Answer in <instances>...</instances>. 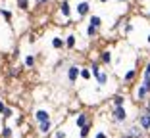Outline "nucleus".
<instances>
[{"label":"nucleus","instance_id":"f257e3e1","mask_svg":"<svg viewBox=\"0 0 150 138\" xmlns=\"http://www.w3.org/2000/svg\"><path fill=\"white\" fill-rule=\"evenodd\" d=\"M108 117H110V123L112 125H127V121H129V109L125 106L121 107H112L110 113H108Z\"/></svg>","mask_w":150,"mask_h":138},{"label":"nucleus","instance_id":"f03ea898","mask_svg":"<svg viewBox=\"0 0 150 138\" xmlns=\"http://www.w3.org/2000/svg\"><path fill=\"white\" fill-rule=\"evenodd\" d=\"M148 98H150V77L142 75V81L137 85V88H135V100L144 104Z\"/></svg>","mask_w":150,"mask_h":138},{"label":"nucleus","instance_id":"7ed1b4c3","mask_svg":"<svg viewBox=\"0 0 150 138\" xmlns=\"http://www.w3.org/2000/svg\"><path fill=\"white\" fill-rule=\"evenodd\" d=\"M73 12H75V15H77V19L83 21L87 15H91V2H88V0H79V2L75 4Z\"/></svg>","mask_w":150,"mask_h":138},{"label":"nucleus","instance_id":"20e7f679","mask_svg":"<svg viewBox=\"0 0 150 138\" xmlns=\"http://www.w3.org/2000/svg\"><path fill=\"white\" fill-rule=\"evenodd\" d=\"M79 71H81V65H77V63H69L66 69V79L67 83H69L71 86H75V83L79 81Z\"/></svg>","mask_w":150,"mask_h":138},{"label":"nucleus","instance_id":"39448f33","mask_svg":"<svg viewBox=\"0 0 150 138\" xmlns=\"http://www.w3.org/2000/svg\"><path fill=\"white\" fill-rule=\"evenodd\" d=\"M123 136H127V138H144V130H142L137 123H127V127H125V130H123Z\"/></svg>","mask_w":150,"mask_h":138},{"label":"nucleus","instance_id":"423d86ee","mask_svg":"<svg viewBox=\"0 0 150 138\" xmlns=\"http://www.w3.org/2000/svg\"><path fill=\"white\" fill-rule=\"evenodd\" d=\"M58 13L64 18V21L69 23L71 21V13H73V8H71L69 0H62L60 4H58Z\"/></svg>","mask_w":150,"mask_h":138},{"label":"nucleus","instance_id":"0eeeda50","mask_svg":"<svg viewBox=\"0 0 150 138\" xmlns=\"http://www.w3.org/2000/svg\"><path fill=\"white\" fill-rule=\"evenodd\" d=\"M33 119H35L37 125H40V123H44V121H50L52 115H50V111L46 109V107H37L35 111H33Z\"/></svg>","mask_w":150,"mask_h":138},{"label":"nucleus","instance_id":"6e6552de","mask_svg":"<svg viewBox=\"0 0 150 138\" xmlns=\"http://www.w3.org/2000/svg\"><path fill=\"white\" fill-rule=\"evenodd\" d=\"M112 62H114V54H112V50H102L100 54H98V63L100 65H104V67H110L112 65Z\"/></svg>","mask_w":150,"mask_h":138},{"label":"nucleus","instance_id":"1a4fd4ad","mask_svg":"<svg viewBox=\"0 0 150 138\" xmlns=\"http://www.w3.org/2000/svg\"><path fill=\"white\" fill-rule=\"evenodd\" d=\"M139 127H141L144 132H150V115L148 113H144V111H141L139 113V117H137V121H135Z\"/></svg>","mask_w":150,"mask_h":138},{"label":"nucleus","instance_id":"9d476101","mask_svg":"<svg viewBox=\"0 0 150 138\" xmlns=\"http://www.w3.org/2000/svg\"><path fill=\"white\" fill-rule=\"evenodd\" d=\"M137 77H139V69L137 67H129L127 71L123 73V85H133L135 81H137Z\"/></svg>","mask_w":150,"mask_h":138},{"label":"nucleus","instance_id":"9b49d317","mask_svg":"<svg viewBox=\"0 0 150 138\" xmlns=\"http://www.w3.org/2000/svg\"><path fill=\"white\" fill-rule=\"evenodd\" d=\"M37 130H39L40 136H48L50 132H54V121H44V123H40V125H37Z\"/></svg>","mask_w":150,"mask_h":138},{"label":"nucleus","instance_id":"f8f14e48","mask_svg":"<svg viewBox=\"0 0 150 138\" xmlns=\"http://www.w3.org/2000/svg\"><path fill=\"white\" fill-rule=\"evenodd\" d=\"M88 123H91V115H88L87 111H79L75 115V127H77V129H83Z\"/></svg>","mask_w":150,"mask_h":138},{"label":"nucleus","instance_id":"ddd939ff","mask_svg":"<svg viewBox=\"0 0 150 138\" xmlns=\"http://www.w3.org/2000/svg\"><path fill=\"white\" fill-rule=\"evenodd\" d=\"M64 44H66V50L77 48V36H75V33H67V35L64 36Z\"/></svg>","mask_w":150,"mask_h":138},{"label":"nucleus","instance_id":"4468645a","mask_svg":"<svg viewBox=\"0 0 150 138\" xmlns=\"http://www.w3.org/2000/svg\"><path fill=\"white\" fill-rule=\"evenodd\" d=\"M94 81H96V88H102V86H106V85H108L110 75H108V71H100L96 77H94Z\"/></svg>","mask_w":150,"mask_h":138},{"label":"nucleus","instance_id":"2eb2a0df","mask_svg":"<svg viewBox=\"0 0 150 138\" xmlns=\"http://www.w3.org/2000/svg\"><path fill=\"white\" fill-rule=\"evenodd\" d=\"M88 25L94 27L96 31H100L102 29V18L98 15V13H91V15H88Z\"/></svg>","mask_w":150,"mask_h":138},{"label":"nucleus","instance_id":"dca6fc26","mask_svg":"<svg viewBox=\"0 0 150 138\" xmlns=\"http://www.w3.org/2000/svg\"><path fill=\"white\" fill-rule=\"evenodd\" d=\"M35 65H37V56L35 54H25V58H23V67L35 69Z\"/></svg>","mask_w":150,"mask_h":138},{"label":"nucleus","instance_id":"f3484780","mask_svg":"<svg viewBox=\"0 0 150 138\" xmlns=\"http://www.w3.org/2000/svg\"><path fill=\"white\" fill-rule=\"evenodd\" d=\"M125 102H127L125 94H114L112 96V107H121V106H125Z\"/></svg>","mask_w":150,"mask_h":138},{"label":"nucleus","instance_id":"a211bd4d","mask_svg":"<svg viewBox=\"0 0 150 138\" xmlns=\"http://www.w3.org/2000/svg\"><path fill=\"white\" fill-rule=\"evenodd\" d=\"M50 46H52L54 50H64V48H66L62 36H52V40H50Z\"/></svg>","mask_w":150,"mask_h":138},{"label":"nucleus","instance_id":"6ab92c4d","mask_svg":"<svg viewBox=\"0 0 150 138\" xmlns=\"http://www.w3.org/2000/svg\"><path fill=\"white\" fill-rule=\"evenodd\" d=\"M0 138H13V127L2 125V129H0Z\"/></svg>","mask_w":150,"mask_h":138},{"label":"nucleus","instance_id":"aec40b11","mask_svg":"<svg viewBox=\"0 0 150 138\" xmlns=\"http://www.w3.org/2000/svg\"><path fill=\"white\" fill-rule=\"evenodd\" d=\"M31 2L33 0H16V6H18V10H21V12H29V10H31Z\"/></svg>","mask_w":150,"mask_h":138},{"label":"nucleus","instance_id":"412c9836","mask_svg":"<svg viewBox=\"0 0 150 138\" xmlns=\"http://www.w3.org/2000/svg\"><path fill=\"white\" fill-rule=\"evenodd\" d=\"M13 117H16V109H13L12 106H6L4 113H2V121H10V119H13Z\"/></svg>","mask_w":150,"mask_h":138},{"label":"nucleus","instance_id":"4be33fe9","mask_svg":"<svg viewBox=\"0 0 150 138\" xmlns=\"http://www.w3.org/2000/svg\"><path fill=\"white\" fill-rule=\"evenodd\" d=\"M98 33H100V31H96V29H94V27H91L88 23L85 25V35H87V39H91V40H93V39H96V36H98Z\"/></svg>","mask_w":150,"mask_h":138},{"label":"nucleus","instance_id":"5701e85b","mask_svg":"<svg viewBox=\"0 0 150 138\" xmlns=\"http://www.w3.org/2000/svg\"><path fill=\"white\" fill-rule=\"evenodd\" d=\"M0 18H4L6 23H12V19H13L12 10H8V8H0Z\"/></svg>","mask_w":150,"mask_h":138},{"label":"nucleus","instance_id":"b1692460","mask_svg":"<svg viewBox=\"0 0 150 138\" xmlns=\"http://www.w3.org/2000/svg\"><path fill=\"white\" fill-rule=\"evenodd\" d=\"M91 130H93V123H88L83 129H79V138H88L91 136Z\"/></svg>","mask_w":150,"mask_h":138},{"label":"nucleus","instance_id":"393cba45","mask_svg":"<svg viewBox=\"0 0 150 138\" xmlns=\"http://www.w3.org/2000/svg\"><path fill=\"white\" fill-rule=\"evenodd\" d=\"M79 79H83L85 83L93 79V75H91V69H88V67H81V71H79Z\"/></svg>","mask_w":150,"mask_h":138},{"label":"nucleus","instance_id":"a878e982","mask_svg":"<svg viewBox=\"0 0 150 138\" xmlns=\"http://www.w3.org/2000/svg\"><path fill=\"white\" fill-rule=\"evenodd\" d=\"M121 29H123V35H131L133 31H135V25H133V21H123L121 23Z\"/></svg>","mask_w":150,"mask_h":138},{"label":"nucleus","instance_id":"bb28decb","mask_svg":"<svg viewBox=\"0 0 150 138\" xmlns=\"http://www.w3.org/2000/svg\"><path fill=\"white\" fill-rule=\"evenodd\" d=\"M52 138H67V132L64 129H56L52 132Z\"/></svg>","mask_w":150,"mask_h":138},{"label":"nucleus","instance_id":"cd10ccee","mask_svg":"<svg viewBox=\"0 0 150 138\" xmlns=\"http://www.w3.org/2000/svg\"><path fill=\"white\" fill-rule=\"evenodd\" d=\"M52 0H33V4L37 6V8H42V6H48Z\"/></svg>","mask_w":150,"mask_h":138},{"label":"nucleus","instance_id":"c85d7f7f","mask_svg":"<svg viewBox=\"0 0 150 138\" xmlns=\"http://www.w3.org/2000/svg\"><path fill=\"white\" fill-rule=\"evenodd\" d=\"M93 138H110V136H108V132H106V130H96Z\"/></svg>","mask_w":150,"mask_h":138},{"label":"nucleus","instance_id":"c756f323","mask_svg":"<svg viewBox=\"0 0 150 138\" xmlns=\"http://www.w3.org/2000/svg\"><path fill=\"white\" fill-rule=\"evenodd\" d=\"M142 75H146V77H150V60L144 63V67H142Z\"/></svg>","mask_w":150,"mask_h":138},{"label":"nucleus","instance_id":"7c9ffc66","mask_svg":"<svg viewBox=\"0 0 150 138\" xmlns=\"http://www.w3.org/2000/svg\"><path fill=\"white\" fill-rule=\"evenodd\" d=\"M8 75L12 77V79H13V77H18V75H19V69H18V67H12V69L8 71Z\"/></svg>","mask_w":150,"mask_h":138},{"label":"nucleus","instance_id":"2f4dec72","mask_svg":"<svg viewBox=\"0 0 150 138\" xmlns=\"http://www.w3.org/2000/svg\"><path fill=\"white\" fill-rule=\"evenodd\" d=\"M142 111H144V113H148V115H150V98L144 102V106H142Z\"/></svg>","mask_w":150,"mask_h":138},{"label":"nucleus","instance_id":"473e14b6","mask_svg":"<svg viewBox=\"0 0 150 138\" xmlns=\"http://www.w3.org/2000/svg\"><path fill=\"white\" fill-rule=\"evenodd\" d=\"M6 106H8V104L4 102V100L0 98V115H2V113H4V109H6Z\"/></svg>","mask_w":150,"mask_h":138},{"label":"nucleus","instance_id":"72a5a7b5","mask_svg":"<svg viewBox=\"0 0 150 138\" xmlns=\"http://www.w3.org/2000/svg\"><path fill=\"white\" fill-rule=\"evenodd\" d=\"M21 123H23V117H21V115H16V125L19 127V125H21Z\"/></svg>","mask_w":150,"mask_h":138},{"label":"nucleus","instance_id":"f704fd0d","mask_svg":"<svg viewBox=\"0 0 150 138\" xmlns=\"http://www.w3.org/2000/svg\"><path fill=\"white\" fill-rule=\"evenodd\" d=\"M117 4H129V0H115Z\"/></svg>","mask_w":150,"mask_h":138},{"label":"nucleus","instance_id":"c9c22d12","mask_svg":"<svg viewBox=\"0 0 150 138\" xmlns=\"http://www.w3.org/2000/svg\"><path fill=\"white\" fill-rule=\"evenodd\" d=\"M144 18H146V19H148V21H150V10H148V12L144 13Z\"/></svg>","mask_w":150,"mask_h":138},{"label":"nucleus","instance_id":"e433bc0d","mask_svg":"<svg viewBox=\"0 0 150 138\" xmlns=\"http://www.w3.org/2000/svg\"><path fill=\"white\" fill-rule=\"evenodd\" d=\"M98 2H100V4H108V2H110V0H98Z\"/></svg>","mask_w":150,"mask_h":138},{"label":"nucleus","instance_id":"4c0bfd02","mask_svg":"<svg viewBox=\"0 0 150 138\" xmlns=\"http://www.w3.org/2000/svg\"><path fill=\"white\" fill-rule=\"evenodd\" d=\"M146 42H148V46H150V35H148V39H146Z\"/></svg>","mask_w":150,"mask_h":138},{"label":"nucleus","instance_id":"58836bf2","mask_svg":"<svg viewBox=\"0 0 150 138\" xmlns=\"http://www.w3.org/2000/svg\"><path fill=\"white\" fill-rule=\"evenodd\" d=\"M139 2H146V0H139Z\"/></svg>","mask_w":150,"mask_h":138},{"label":"nucleus","instance_id":"ea45409f","mask_svg":"<svg viewBox=\"0 0 150 138\" xmlns=\"http://www.w3.org/2000/svg\"><path fill=\"white\" fill-rule=\"evenodd\" d=\"M121 138H127V136H121Z\"/></svg>","mask_w":150,"mask_h":138},{"label":"nucleus","instance_id":"a19ab883","mask_svg":"<svg viewBox=\"0 0 150 138\" xmlns=\"http://www.w3.org/2000/svg\"><path fill=\"white\" fill-rule=\"evenodd\" d=\"M0 129H2V127H0Z\"/></svg>","mask_w":150,"mask_h":138}]
</instances>
